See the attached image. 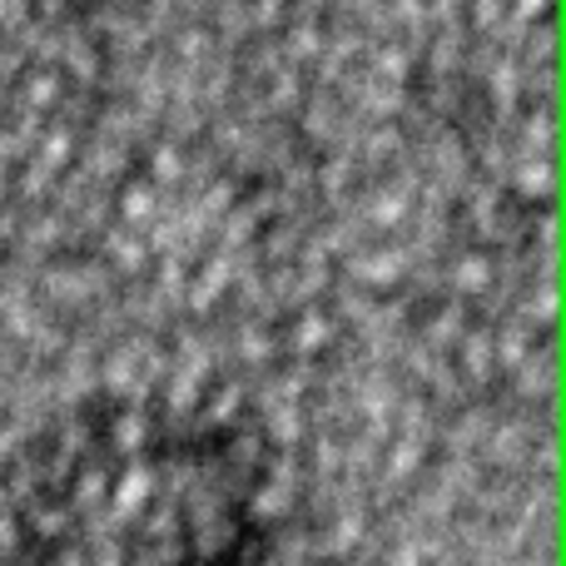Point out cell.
<instances>
[{
    "label": "cell",
    "instance_id": "1",
    "mask_svg": "<svg viewBox=\"0 0 566 566\" xmlns=\"http://www.w3.org/2000/svg\"><path fill=\"white\" fill-rule=\"evenodd\" d=\"M0 566H358L308 532L239 438L90 428L0 507Z\"/></svg>",
    "mask_w": 566,
    "mask_h": 566
}]
</instances>
